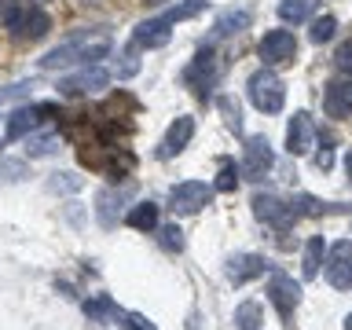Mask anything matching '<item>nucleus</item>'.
<instances>
[{
    "mask_svg": "<svg viewBox=\"0 0 352 330\" xmlns=\"http://www.w3.org/2000/svg\"><path fill=\"white\" fill-rule=\"evenodd\" d=\"M110 55V41L99 37L92 41L88 33H74V37H66L63 44H55V48L41 59V70H66V66L74 63H85V66H96L99 59H107Z\"/></svg>",
    "mask_w": 352,
    "mask_h": 330,
    "instance_id": "nucleus-1",
    "label": "nucleus"
},
{
    "mask_svg": "<svg viewBox=\"0 0 352 330\" xmlns=\"http://www.w3.org/2000/svg\"><path fill=\"white\" fill-rule=\"evenodd\" d=\"M0 19H4V26L15 33L19 41H41V37H48V30H52V15L37 4H15V0H8V4L0 8Z\"/></svg>",
    "mask_w": 352,
    "mask_h": 330,
    "instance_id": "nucleus-2",
    "label": "nucleus"
},
{
    "mask_svg": "<svg viewBox=\"0 0 352 330\" xmlns=\"http://www.w3.org/2000/svg\"><path fill=\"white\" fill-rule=\"evenodd\" d=\"M246 92H250V103L257 107L261 114H279L283 103H286V85L272 70H257V74H253L250 85H246Z\"/></svg>",
    "mask_w": 352,
    "mask_h": 330,
    "instance_id": "nucleus-3",
    "label": "nucleus"
},
{
    "mask_svg": "<svg viewBox=\"0 0 352 330\" xmlns=\"http://www.w3.org/2000/svg\"><path fill=\"white\" fill-rule=\"evenodd\" d=\"M220 81V63H217V52L213 48H198V55L191 59V66L184 70V85L195 88L198 96H209L213 92V85Z\"/></svg>",
    "mask_w": 352,
    "mask_h": 330,
    "instance_id": "nucleus-4",
    "label": "nucleus"
},
{
    "mask_svg": "<svg viewBox=\"0 0 352 330\" xmlns=\"http://www.w3.org/2000/svg\"><path fill=\"white\" fill-rule=\"evenodd\" d=\"M209 198H213V187L202 184V180H184L176 184L169 191V209L180 217H191V213H202L209 206Z\"/></svg>",
    "mask_w": 352,
    "mask_h": 330,
    "instance_id": "nucleus-5",
    "label": "nucleus"
},
{
    "mask_svg": "<svg viewBox=\"0 0 352 330\" xmlns=\"http://www.w3.org/2000/svg\"><path fill=\"white\" fill-rule=\"evenodd\" d=\"M323 275L334 290H349V283H352V239H341L327 250Z\"/></svg>",
    "mask_w": 352,
    "mask_h": 330,
    "instance_id": "nucleus-6",
    "label": "nucleus"
},
{
    "mask_svg": "<svg viewBox=\"0 0 352 330\" xmlns=\"http://www.w3.org/2000/svg\"><path fill=\"white\" fill-rule=\"evenodd\" d=\"M272 165H275V151H272L268 136H250L246 151H242V165H239L242 176L246 180H264L272 173Z\"/></svg>",
    "mask_w": 352,
    "mask_h": 330,
    "instance_id": "nucleus-7",
    "label": "nucleus"
},
{
    "mask_svg": "<svg viewBox=\"0 0 352 330\" xmlns=\"http://www.w3.org/2000/svg\"><path fill=\"white\" fill-rule=\"evenodd\" d=\"M257 52H261L264 66H286V63L297 59V37L290 30H268L261 37Z\"/></svg>",
    "mask_w": 352,
    "mask_h": 330,
    "instance_id": "nucleus-8",
    "label": "nucleus"
},
{
    "mask_svg": "<svg viewBox=\"0 0 352 330\" xmlns=\"http://www.w3.org/2000/svg\"><path fill=\"white\" fill-rule=\"evenodd\" d=\"M268 301L275 305V312H279L283 323H290L294 308L301 305V286H297L286 272H272V279H268Z\"/></svg>",
    "mask_w": 352,
    "mask_h": 330,
    "instance_id": "nucleus-9",
    "label": "nucleus"
},
{
    "mask_svg": "<svg viewBox=\"0 0 352 330\" xmlns=\"http://www.w3.org/2000/svg\"><path fill=\"white\" fill-rule=\"evenodd\" d=\"M316 118L308 114V110H297V114L290 118V125H286V151L294 154V158H301V154H308L316 147Z\"/></svg>",
    "mask_w": 352,
    "mask_h": 330,
    "instance_id": "nucleus-10",
    "label": "nucleus"
},
{
    "mask_svg": "<svg viewBox=\"0 0 352 330\" xmlns=\"http://www.w3.org/2000/svg\"><path fill=\"white\" fill-rule=\"evenodd\" d=\"M253 217L272 224L275 231H286L297 224V217L290 213V202H283L279 195H253Z\"/></svg>",
    "mask_w": 352,
    "mask_h": 330,
    "instance_id": "nucleus-11",
    "label": "nucleus"
},
{
    "mask_svg": "<svg viewBox=\"0 0 352 330\" xmlns=\"http://www.w3.org/2000/svg\"><path fill=\"white\" fill-rule=\"evenodd\" d=\"M323 114L327 118H349L352 114V74L330 77L323 88Z\"/></svg>",
    "mask_w": 352,
    "mask_h": 330,
    "instance_id": "nucleus-12",
    "label": "nucleus"
},
{
    "mask_svg": "<svg viewBox=\"0 0 352 330\" xmlns=\"http://www.w3.org/2000/svg\"><path fill=\"white\" fill-rule=\"evenodd\" d=\"M107 85H110V74L103 70V66H85V70L63 77L59 92L63 96H96V92H103Z\"/></svg>",
    "mask_w": 352,
    "mask_h": 330,
    "instance_id": "nucleus-13",
    "label": "nucleus"
},
{
    "mask_svg": "<svg viewBox=\"0 0 352 330\" xmlns=\"http://www.w3.org/2000/svg\"><path fill=\"white\" fill-rule=\"evenodd\" d=\"M48 114H59V110H55V103H37V107H19V110H11L4 136H8V140L30 136V132L37 129V121H41V118H48Z\"/></svg>",
    "mask_w": 352,
    "mask_h": 330,
    "instance_id": "nucleus-14",
    "label": "nucleus"
},
{
    "mask_svg": "<svg viewBox=\"0 0 352 330\" xmlns=\"http://www.w3.org/2000/svg\"><path fill=\"white\" fill-rule=\"evenodd\" d=\"M191 136H195V118L180 114V118L169 125V132L162 136V143H158V151H154V154H158L162 162H169V158H176V154L187 147V143H191Z\"/></svg>",
    "mask_w": 352,
    "mask_h": 330,
    "instance_id": "nucleus-15",
    "label": "nucleus"
},
{
    "mask_svg": "<svg viewBox=\"0 0 352 330\" xmlns=\"http://www.w3.org/2000/svg\"><path fill=\"white\" fill-rule=\"evenodd\" d=\"M173 22L165 19V15H158V19H147V22H140L136 30H132V44H136V48H165V44H169V37H173Z\"/></svg>",
    "mask_w": 352,
    "mask_h": 330,
    "instance_id": "nucleus-16",
    "label": "nucleus"
},
{
    "mask_svg": "<svg viewBox=\"0 0 352 330\" xmlns=\"http://www.w3.org/2000/svg\"><path fill=\"white\" fill-rule=\"evenodd\" d=\"M264 272H268V261H264L261 253H239V257L228 261V279L235 286H246L250 279H257Z\"/></svg>",
    "mask_w": 352,
    "mask_h": 330,
    "instance_id": "nucleus-17",
    "label": "nucleus"
},
{
    "mask_svg": "<svg viewBox=\"0 0 352 330\" xmlns=\"http://www.w3.org/2000/svg\"><path fill=\"white\" fill-rule=\"evenodd\" d=\"M250 26V11L246 8H228L213 19V37H235Z\"/></svg>",
    "mask_w": 352,
    "mask_h": 330,
    "instance_id": "nucleus-18",
    "label": "nucleus"
},
{
    "mask_svg": "<svg viewBox=\"0 0 352 330\" xmlns=\"http://www.w3.org/2000/svg\"><path fill=\"white\" fill-rule=\"evenodd\" d=\"M323 257H327V242H323V235H312L305 242V257H301V275L305 279H316L319 268H323Z\"/></svg>",
    "mask_w": 352,
    "mask_h": 330,
    "instance_id": "nucleus-19",
    "label": "nucleus"
},
{
    "mask_svg": "<svg viewBox=\"0 0 352 330\" xmlns=\"http://www.w3.org/2000/svg\"><path fill=\"white\" fill-rule=\"evenodd\" d=\"M158 217L162 213H158V206H154V202H136L125 213V224L132 231H154V228H158Z\"/></svg>",
    "mask_w": 352,
    "mask_h": 330,
    "instance_id": "nucleus-20",
    "label": "nucleus"
},
{
    "mask_svg": "<svg viewBox=\"0 0 352 330\" xmlns=\"http://www.w3.org/2000/svg\"><path fill=\"white\" fill-rule=\"evenodd\" d=\"M96 217H99V224H103V228H114L118 217H121V195L99 191V198H96Z\"/></svg>",
    "mask_w": 352,
    "mask_h": 330,
    "instance_id": "nucleus-21",
    "label": "nucleus"
},
{
    "mask_svg": "<svg viewBox=\"0 0 352 330\" xmlns=\"http://www.w3.org/2000/svg\"><path fill=\"white\" fill-rule=\"evenodd\" d=\"M319 0H279V19L283 22H308L312 19V11H316Z\"/></svg>",
    "mask_w": 352,
    "mask_h": 330,
    "instance_id": "nucleus-22",
    "label": "nucleus"
},
{
    "mask_svg": "<svg viewBox=\"0 0 352 330\" xmlns=\"http://www.w3.org/2000/svg\"><path fill=\"white\" fill-rule=\"evenodd\" d=\"M235 323H239V330H264L261 327L264 323V308L257 301H242L235 308Z\"/></svg>",
    "mask_w": 352,
    "mask_h": 330,
    "instance_id": "nucleus-23",
    "label": "nucleus"
},
{
    "mask_svg": "<svg viewBox=\"0 0 352 330\" xmlns=\"http://www.w3.org/2000/svg\"><path fill=\"white\" fill-rule=\"evenodd\" d=\"M59 147H63L59 132H41V136H30L26 154H30V158H44V154H55Z\"/></svg>",
    "mask_w": 352,
    "mask_h": 330,
    "instance_id": "nucleus-24",
    "label": "nucleus"
},
{
    "mask_svg": "<svg viewBox=\"0 0 352 330\" xmlns=\"http://www.w3.org/2000/svg\"><path fill=\"white\" fill-rule=\"evenodd\" d=\"M239 176H242V169L235 162H220V173H217V180H213V191H220V195H231L239 187Z\"/></svg>",
    "mask_w": 352,
    "mask_h": 330,
    "instance_id": "nucleus-25",
    "label": "nucleus"
},
{
    "mask_svg": "<svg viewBox=\"0 0 352 330\" xmlns=\"http://www.w3.org/2000/svg\"><path fill=\"white\" fill-rule=\"evenodd\" d=\"M334 33H338V19H334V15H319V19H312L308 37H312V44H327Z\"/></svg>",
    "mask_w": 352,
    "mask_h": 330,
    "instance_id": "nucleus-26",
    "label": "nucleus"
},
{
    "mask_svg": "<svg viewBox=\"0 0 352 330\" xmlns=\"http://www.w3.org/2000/svg\"><path fill=\"white\" fill-rule=\"evenodd\" d=\"M217 107H220V114H224V125H228L231 132H242V110H239L235 99H231V96H220Z\"/></svg>",
    "mask_w": 352,
    "mask_h": 330,
    "instance_id": "nucleus-27",
    "label": "nucleus"
},
{
    "mask_svg": "<svg viewBox=\"0 0 352 330\" xmlns=\"http://www.w3.org/2000/svg\"><path fill=\"white\" fill-rule=\"evenodd\" d=\"M202 8H206V0H184V4H173L169 11H165V19H169V22H184V19H195Z\"/></svg>",
    "mask_w": 352,
    "mask_h": 330,
    "instance_id": "nucleus-28",
    "label": "nucleus"
},
{
    "mask_svg": "<svg viewBox=\"0 0 352 330\" xmlns=\"http://www.w3.org/2000/svg\"><path fill=\"white\" fill-rule=\"evenodd\" d=\"M85 180L77 173H52V180H48V191H81Z\"/></svg>",
    "mask_w": 352,
    "mask_h": 330,
    "instance_id": "nucleus-29",
    "label": "nucleus"
},
{
    "mask_svg": "<svg viewBox=\"0 0 352 330\" xmlns=\"http://www.w3.org/2000/svg\"><path fill=\"white\" fill-rule=\"evenodd\" d=\"M158 235H162V239H158L162 250H169V253H180V250H184V231L176 228V224H165Z\"/></svg>",
    "mask_w": 352,
    "mask_h": 330,
    "instance_id": "nucleus-30",
    "label": "nucleus"
},
{
    "mask_svg": "<svg viewBox=\"0 0 352 330\" xmlns=\"http://www.w3.org/2000/svg\"><path fill=\"white\" fill-rule=\"evenodd\" d=\"M26 176V165L22 162H0V180L4 184H15V180H22Z\"/></svg>",
    "mask_w": 352,
    "mask_h": 330,
    "instance_id": "nucleus-31",
    "label": "nucleus"
},
{
    "mask_svg": "<svg viewBox=\"0 0 352 330\" xmlns=\"http://www.w3.org/2000/svg\"><path fill=\"white\" fill-rule=\"evenodd\" d=\"M140 70V59H136V52H125L121 55V66H118V77H132Z\"/></svg>",
    "mask_w": 352,
    "mask_h": 330,
    "instance_id": "nucleus-32",
    "label": "nucleus"
},
{
    "mask_svg": "<svg viewBox=\"0 0 352 330\" xmlns=\"http://www.w3.org/2000/svg\"><path fill=\"white\" fill-rule=\"evenodd\" d=\"M121 330H158V327H154L151 319H143V316L132 312V316H125V323H121Z\"/></svg>",
    "mask_w": 352,
    "mask_h": 330,
    "instance_id": "nucleus-33",
    "label": "nucleus"
},
{
    "mask_svg": "<svg viewBox=\"0 0 352 330\" xmlns=\"http://www.w3.org/2000/svg\"><path fill=\"white\" fill-rule=\"evenodd\" d=\"M330 165H334V147H323L316 154V169H323V173H330Z\"/></svg>",
    "mask_w": 352,
    "mask_h": 330,
    "instance_id": "nucleus-34",
    "label": "nucleus"
},
{
    "mask_svg": "<svg viewBox=\"0 0 352 330\" xmlns=\"http://www.w3.org/2000/svg\"><path fill=\"white\" fill-rule=\"evenodd\" d=\"M338 66L345 74H352V44H341V48H338Z\"/></svg>",
    "mask_w": 352,
    "mask_h": 330,
    "instance_id": "nucleus-35",
    "label": "nucleus"
},
{
    "mask_svg": "<svg viewBox=\"0 0 352 330\" xmlns=\"http://www.w3.org/2000/svg\"><path fill=\"white\" fill-rule=\"evenodd\" d=\"M345 173H349V184H352V151L345 154Z\"/></svg>",
    "mask_w": 352,
    "mask_h": 330,
    "instance_id": "nucleus-36",
    "label": "nucleus"
},
{
    "mask_svg": "<svg viewBox=\"0 0 352 330\" xmlns=\"http://www.w3.org/2000/svg\"><path fill=\"white\" fill-rule=\"evenodd\" d=\"M345 330H352V316H349V319H345Z\"/></svg>",
    "mask_w": 352,
    "mask_h": 330,
    "instance_id": "nucleus-37",
    "label": "nucleus"
},
{
    "mask_svg": "<svg viewBox=\"0 0 352 330\" xmlns=\"http://www.w3.org/2000/svg\"><path fill=\"white\" fill-rule=\"evenodd\" d=\"M4 4H8V0H0V8H4Z\"/></svg>",
    "mask_w": 352,
    "mask_h": 330,
    "instance_id": "nucleus-38",
    "label": "nucleus"
},
{
    "mask_svg": "<svg viewBox=\"0 0 352 330\" xmlns=\"http://www.w3.org/2000/svg\"><path fill=\"white\" fill-rule=\"evenodd\" d=\"M349 286H352V283H349Z\"/></svg>",
    "mask_w": 352,
    "mask_h": 330,
    "instance_id": "nucleus-39",
    "label": "nucleus"
}]
</instances>
